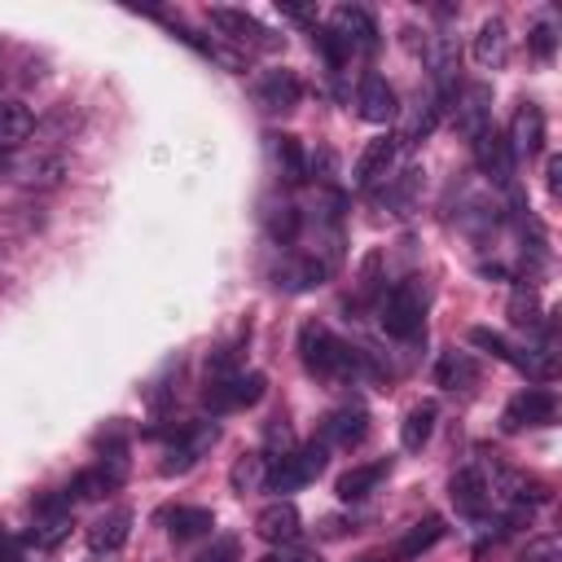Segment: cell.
<instances>
[{
	"label": "cell",
	"mask_w": 562,
	"mask_h": 562,
	"mask_svg": "<svg viewBox=\"0 0 562 562\" xmlns=\"http://www.w3.org/2000/svg\"><path fill=\"white\" fill-rule=\"evenodd\" d=\"M299 360L316 378H351V373H360V356L347 342H338L329 334V325H321V321H307L299 329Z\"/></svg>",
	"instance_id": "cell-1"
},
{
	"label": "cell",
	"mask_w": 562,
	"mask_h": 562,
	"mask_svg": "<svg viewBox=\"0 0 562 562\" xmlns=\"http://www.w3.org/2000/svg\"><path fill=\"white\" fill-rule=\"evenodd\" d=\"M263 386H268L263 373H255V369H237V373H224V378H206L202 400H206L211 413H237V408L259 404V400H263Z\"/></svg>",
	"instance_id": "cell-2"
},
{
	"label": "cell",
	"mask_w": 562,
	"mask_h": 562,
	"mask_svg": "<svg viewBox=\"0 0 562 562\" xmlns=\"http://www.w3.org/2000/svg\"><path fill=\"white\" fill-rule=\"evenodd\" d=\"M325 461H329V448L321 443V439H312V443H303V448H294L285 461H277V465H268V492H299L303 483H312L321 470H325Z\"/></svg>",
	"instance_id": "cell-3"
},
{
	"label": "cell",
	"mask_w": 562,
	"mask_h": 562,
	"mask_svg": "<svg viewBox=\"0 0 562 562\" xmlns=\"http://www.w3.org/2000/svg\"><path fill=\"white\" fill-rule=\"evenodd\" d=\"M422 312H426V303H422L417 285H408V281L395 285V290H386L382 303H378V321H382V329H386L391 338H417Z\"/></svg>",
	"instance_id": "cell-4"
},
{
	"label": "cell",
	"mask_w": 562,
	"mask_h": 562,
	"mask_svg": "<svg viewBox=\"0 0 562 562\" xmlns=\"http://www.w3.org/2000/svg\"><path fill=\"white\" fill-rule=\"evenodd\" d=\"M553 417H558V395H553L549 386H527V391H518V395L505 404L501 430H505V435H518V430H527V426H549Z\"/></svg>",
	"instance_id": "cell-5"
},
{
	"label": "cell",
	"mask_w": 562,
	"mask_h": 562,
	"mask_svg": "<svg viewBox=\"0 0 562 562\" xmlns=\"http://www.w3.org/2000/svg\"><path fill=\"white\" fill-rule=\"evenodd\" d=\"M220 439L215 422H184L171 430V443H167V461H162V474H184L189 465L202 461V452H211V443Z\"/></svg>",
	"instance_id": "cell-6"
},
{
	"label": "cell",
	"mask_w": 562,
	"mask_h": 562,
	"mask_svg": "<svg viewBox=\"0 0 562 562\" xmlns=\"http://www.w3.org/2000/svg\"><path fill=\"white\" fill-rule=\"evenodd\" d=\"M123 474H127L123 457H101L88 470H79L66 492H70V501H101V496H110V492L123 487Z\"/></svg>",
	"instance_id": "cell-7"
},
{
	"label": "cell",
	"mask_w": 562,
	"mask_h": 562,
	"mask_svg": "<svg viewBox=\"0 0 562 562\" xmlns=\"http://www.w3.org/2000/svg\"><path fill=\"white\" fill-rule=\"evenodd\" d=\"M255 101L268 110V114H290V110H299V101H303V83H299V75L294 70H263L259 79H255Z\"/></svg>",
	"instance_id": "cell-8"
},
{
	"label": "cell",
	"mask_w": 562,
	"mask_h": 562,
	"mask_svg": "<svg viewBox=\"0 0 562 562\" xmlns=\"http://www.w3.org/2000/svg\"><path fill=\"white\" fill-rule=\"evenodd\" d=\"M470 145H474V162H479V171L487 180H496V184H509L514 180V154H509V140H505V132L496 123L483 127Z\"/></svg>",
	"instance_id": "cell-9"
},
{
	"label": "cell",
	"mask_w": 562,
	"mask_h": 562,
	"mask_svg": "<svg viewBox=\"0 0 562 562\" xmlns=\"http://www.w3.org/2000/svg\"><path fill=\"white\" fill-rule=\"evenodd\" d=\"M505 140H509V154L514 158H536L544 149V110L536 101H522L514 110V119H509Z\"/></svg>",
	"instance_id": "cell-10"
},
{
	"label": "cell",
	"mask_w": 562,
	"mask_h": 562,
	"mask_svg": "<svg viewBox=\"0 0 562 562\" xmlns=\"http://www.w3.org/2000/svg\"><path fill=\"white\" fill-rule=\"evenodd\" d=\"M448 496H452L457 514H465V518H483L487 505H492V487H487V479H483L479 465H461V470H452V479H448Z\"/></svg>",
	"instance_id": "cell-11"
},
{
	"label": "cell",
	"mask_w": 562,
	"mask_h": 562,
	"mask_svg": "<svg viewBox=\"0 0 562 562\" xmlns=\"http://www.w3.org/2000/svg\"><path fill=\"white\" fill-rule=\"evenodd\" d=\"M211 22L220 26V35H228V40H237V44H250V48H272V44H277L272 31H268L259 18H250L246 9L215 4V9H211Z\"/></svg>",
	"instance_id": "cell-12"
},
{
	"label": "cell",
	"mask_w": 562,
	"mask_h": 562,
	"mask_svg": "<svg viewBox=\"0 0 562 562\" xmlns=\"http://www.w3.org/2000/svg\"><path fill=\"white\" fill-rule=\"evenodd\" d=\"M452 127H457L465 140H474L483 127H492V88H487V83H470V88L457 97V105H452Z\"/></svg>",
	"instance_id": "cell-13"
},
{
	"label": "cell",
	"mask_w": 562,
	"mask_h": 562,
	"mask_svg": "<svg viewBox=\"0 0 562 562\" xmlns=\"http://www.w3.org/2000/svg\"><path fill=\"white\" fill-rule=\"evenodd\" d=\"M329 31L356 53H373L378 48V22L364 13V9H356V4H342V9H334V18H329Z\"/></svg>",
	"instance_id": "cell-14"
},
{
	"label": "cell",
	"mask_w": 562,
	"mask_h": 562,
	"mask_svg": "<svg viewBox=\"0 0 562 562\" xmlns=\"http://www.w3.org/2000/svg\"><path fill=\"white\" fill-rule=\"evenodd\" d=\"M364 435H369V413H364L360 404L334 408V413L321 422V443H325V448H356Z\"/></svg>",
	"instance_id": "cell-15"
},
{
	"label": "cell",
	"mask_w": 562,
	"mask_h": 562,
	"mask_svg": "<svg viewBox=\"0 0 562 562\" xmlns=\"http://www.w3.org/2000/svg\"><path fill=\"white\" fill-rule=\"evenodd\" d=\"M299 531H303V518H299V509L290 501H272V505H263L255 514V536L268 540V544H294Z\"/></svg>",
	"instance_id": "cell-16"
},
{
	"label": "cell",
	"mask_w": 562,
	"mask_h": 562,
	"mask_svg": "<svg viewBox=\"0 0 562 562\" xmlns=\"http://www.w3.org/2000/svg\"><path fill=\"white\" fill-rule=\"evenodd\" d=\"M127 536H132V509H110L88 527V549L97 558H110L127 544Z\"/></svg>",
	"instance_id": "cell-17"
},
{
	"label": "cell",
	"mask_w": 562,
	"mask_h": 562,
	"mask_svg": "<svg viewBox=\"0 0 562 562\" xmlns=\"http://www.w3.org/2000/svg\"><path fill=\"white\" fill-rule=\"evenodd\" d=\"M356 110L369 123H391L395 119V88L382 75H364L356 88Z\"/></svg>",
	"instance_id": "cell-18"
},
{
	"label": "cell",
	"mask_w": 562,
	"mask_h": 562,
	"mask_svg": "<svg viewBox=\"0 0 562 562\" xmlns=\"http://www.w3.org/2000/svg\"><path fill=\"white\" fill-rule=\"evenodd\" d=\"M443 531H448L443 518H439V514H426L422 522H413V527L400 536V544L391 549V562H417L422 553H430V549L443 540Z\"/></svg>",
	"instance_id": "cell-19"
},
{
	"label": "cell",
	"mask_w": 562,
	"mask_h": 562,
	"mask_svg": "<svg viewBox=\"0 0 562 562\" xmlns=\"http://www.w3.org/2000/svg\"><path fill=\"white\" fill-rule=\"evenodd\" d=\"M395 149H400V136H373L364 149H360V158H356V189H369L373 180H382L386 176V167L395 162Z\"/></svg>",
	"instance_id": "cell-20"
},
{
	"label": "cell",
	"mask_w": 562,
	"mask_h": 562,
	"mask_svg": "<svg viewBox=\"0 0 562 562\" xmlns=\"http://www.w3.org/2000/svg\"><path fill=\"white\" fill-rule=\"evenodd\" d=\"M268 154H272L277 171H281L290 184H303V180H307V149H303L299 136H290V132H272V136H268Z\"/></svg>",
	"instance_id": "cell-21"
},
{
	"label": "cell",
	"mask_w": 562,
	"mask_h": 562,
	"mask_svg": "<svg viewBox=\"0 0 562 562\" xmlns=\"http://www.w3.org/2000/svg\"><path fill=\"white\" fill-rule=\"evenodd\" d=\"M509 57V31H505V18H487L474 35V61L483 70H501Z\"/></svg>",
	"instance_id": "cell-22"
},
{
	"label": "cell",
	"mask_w": 562,
	"mask_h": 562,
	"mask_svg": "<svg viewBox=\"0 0 562 562\" xmlns=\"http://www.w3.org/2000/svg\"><path fill=\"white\" fill-rule=\"evenodd\" d=\"M162 522H167L171 540H198V536H206L215 527V514L202 509V505H176V509L162 514Z\"/></svg>",
	"instance_id": "cell-23"
},
{
	"label": "cell",
	"mask_w": 562,
	"mask_h": 562,
	"mask_svg": "<svg viewBox=\"0 0 562 562\" xmlns=\"http://www.w3.org/2000/svg\"><path fill=\"white\" fill-rule=\"evenodd\" d=\"M382 474H386V461L351 465V470H342V474H338L334 492H338V501H360V496H369V492L382 483Z\"/></svg>",
	"instance_id": "cell-24"
},
{
	"label": "cell",
	"mask_w": 562,
	"mask_h": 562,
	"mask_svg": "<svg viewBox=\"0 0 562 562\" xmlns=\"http://www.w3.org/2000/svg\"><path fill=\"white\" fill-rule=\"evenodd\" d=\"M435 417H439V408L426 400V404H413L408 413H404V422H400V443L408 448V452H422L426 448V439L435 435Z\"/></svg>",
	"instance_id": "cell-25"
},
{
	"label": "cell",
	"mask_w": 562,
	"mask_h": 562,
	"mask_svg": "<svg viewBox=\"0 0 562 562\" xmlns=\"http://www.w3.org/2000/svg\"><path fill=\"white\" fill-rule=\"evenodd\" d=\"M35 132V114L22 101H0V149L9 154L13 145H22Z\"/></svg>",
	"instance_id": "cell-26"
},
{
	"label": "cell",
	"mask_w": 562,
	"mask_h": 562,
	"mask_svg": "<svg viewBox=\"0 0 562 562\" xmlns=\"http://www.w3.org/2000/svg\"><path fill=\"white\" fill-rule=\"evenodd\" d=\"M268 483V461H263V452H241L237 461H233V470H228V487L237 492V496H250V492H259Z\"/></svg>",
	"instance_id": "cell-27"
},
{
	"label": "cell",
	"mask_w": 562,
	"mask_h": 562,
	"mask_svg": "<svg viewBox=\"0 0 562 562\" xmlns=\"http://www.w3.org/2000/svg\"><path fill=\"white\" fill-rule=\"evenodd\" d=\"M325 277H329V263H325V259H299V263H285V268L277 272V285H285V290L303 294V290L321 285Z\"/></svg>",
	"instance_id": "cell-28"
},
{
	"label": "cell",
	"mask_w": 562,
	"mask_h": 562,
	"mask_svg": "<svg viewBox=\"0 0 562 562\" xmlns=\"http://www.w3.org/2000/svg\"><path fill=\"white\" fill-rule=\"evenodd\" d=\"M474 360L465 356V351H443L439 356V364H435V382L443 386V391H457V386H470L474 382Z\"/></svg>",
	"instance_id": "cell-29"
},
{
	"label": "cell",
	"mask_w": 562,
	"mask_h": 562,
	"mask_svg": "<svg viewBox=\"0 0 562 562\" xmlns=\"http://www.w3.org/2000/svg\"><path fill=\"white\" fill-rule=\"evenodd\" d=\"M70 536V509H57V514H35V527L26 531V540L35 549H53Z\"/></svg>",
	"instance_id": "cell-30"
},
{
	"label": "cell",
	"mask_w": 562,
	"mask_h": 562,
	"mask_svg": "<svg viewBox=\"0 0 562 562\" xmlns=\"http://www.w3.org/2000/svg\"><path fill=\"white\" fill-rule=\"evenodd\" d=\"M465 338H470V347H479V351H487V356H496V360H505V364L531 369V364H527V356H518V351H514V347H509V342H505L496 329H487V325H474Z\"/></svg>",
	"instance_id": "cell-31"
},
{
	"label": "cell",
	"mask_w": 562,
	"mask_h": 562,
	"mask_svg": "<svg viewBox=\"0 0 562 562\" xmlns=\"http://www.w3.org/2000/svg\"><path fill=\"white\" fill-rule=\"evenodd\" d=\"M263 228H268V237L272 241H294L299 237V206H290V202H277V206H268L263 211Z\"/></svg>",
	"instance_id": "cell-32"
},
{
	"label": "cell",
	"mask_w": 562,
	"mask_h": 562,
	"mask_svg": "<svg viewBox=\"0 0 562 562\" xmlns=\"http://www.w3.org/2000/svg\"><path fill=\"white\" fill-rule=\"evenodd\" d=\"M294 448H299V443H294L290 426H285L281 417H272V422L263 426V448H259V452H263V461H268V465H277V461H285Z\"/></svg>",
	"instance_id": "cell-33"
},
{
	"label": "cell",
	"mask_w": 562,
	"mask_h": 562,
	"mask_svg": "<svg viewBox=\"0 0 562 562\" xmlns=\"http://www.w3.org/2000/svg\"><path fill=\"white\" fill-rule=\"evenodd\" d=\"M312 48H316L334 70H342V66H347V57H351V48H347L329 26H316V31H312Z\"/></svg>",
	"instance_id": "cell-34"
},
{
	"label": "cell",
	"mask_w": 562,
	"mask_h": 562,
	"mask_svg": "<svg viewBox=\"0 0 562 562\" xmlns=\"http://www.w3.org/2000/svg\"><path fill=\"white\" fill-rule=\"evenodd\" d=\"M536 316H540L536 294H531V290H514V299H509V321H514L518 329H536Z\"/></svg>",
	"instance_id": "cell-35"
},
{
	"label": "cell",
	"mask_w": 562,
	"mask_h": 562,
	"mask_svg": "<svg viewBox=\"0 0 562 562\" xmlns=\"http://www.w3.org/2000/svg\"><path fill=\"white\" fill-rule=\"evenodd\" d=\"M97 448H101V457H123L127 452V426L110 422L105 430H97Z\"/></svg>",
	"instance_id": "cell-36"
},
{
	"label": "cell",
	"mask_w": 562,
	"mask_h": 562,
	"mask_svg": "<svg viewBox=\"0 0 562 562\" xmlns=\"http://www.w3.org/2000/svg\"><path fill=\"white\" fill-rule=\"evenodd\" d=\"M193 562H241V549H237L233 536H220V540H211V549H202Z\"/></svg>",
	"instance_id": "cell-37"
},
{
	"label": "cell",
	"mask_w": 562,
	"mask_h": 562,
	"mask_svg": "<svg viewBox=\"0 0 562 562\" xmlns=\"http://www.w3.org/2000/svg\"><path fill=\"white\" fill-rule=\"evenodd\" d=\"M531 53H536L540 61H549V57H553V26H544V22H540V26L531 31Z\"/></svg>",
	"instance_id": "cell-38"
},
{
	"label": "cell",
	"mask_w": 562,
	"mask_h": 562,
	"mask_svg": "<svg viewBox=\"0 0 562 562\" xmlns=\"http://www.w3.org/2000/svg\"><path fill=\"white\" fill-rule=\"evenodd\" d=\"M544 176H549V189L558 193V189H562V180H558V176H562V158H549V162H544Z\"/></svg>",
	"instance_id": "cell-39"
},
{
	"label": "cell",
	"mask_w": 562,
	"mask_h": 562,
	"mask_svg": "<svg viewBox=\"0 0 562 562\" xmlns=\"http://www.w3.org/2000/svg\"><path fill=\"white\" fill-rule=\"evenodd\" d=\"M263 562H321L316 553H272V558H263Z\"/></svg>",
	"instance_id": "cell-40"
},
{
	"label": "cell",
	"mask_w": 562,
	"mask_h": 562,
	"mask_svg": "<svg viewBox=\"0 0 562 562\" xmlns=\"http://www.w3.org/2000/svg\"><path fill=\"white\" fill-rule=\"evenodd\" d=\"M13 549H18V544H13V540L0 531V562H9V558H13Z\"/></svg>",
	"instance_id": "cell-41"
},
{
	"label": "cell",
	"mask_w": 562,
	"mask_h": 562,
	"mask_svg": "<svg viewBox=\"0 0 562 562\" xmlns=\"http://www.w3.org/2000/svg\"><path fill=\"white\" fill-rule=\"evenodd\" d=\"M360 562H391V553H369V558H360Z\"/></svg>",
	"instance_id": "cell-42"
},
{
	"label": "cell",
	"mask_w": 562,
	"mask_h": 562,
	"mask_svg": "<svg viewBox=\"0 0 562 562\" xmlns=\"http://www.w3.org/2000/svg\"><path fill=\"white\" fill-rule=\"evenodd\" d=\"M4 171H9V154L0 149V176H4Z\"/></svg>",
	"instance_id": "cell-43"
},
{
	"label": "cell",
	"mask_w": 562,
	"mask_h": 562,
	"mask_svg": "<svg viewBox=\"0 0 562 562\" xmlns=\"http://www.w3.org/2000/svg\"><path fill=\"white\" fill-rule=\"evenodd\" d=\"M9 562H18V558H9Z\"/></svg>",
	"instance_id": "cell-44"
}]
</instances>
